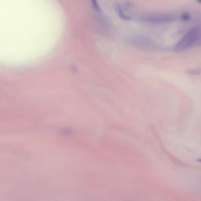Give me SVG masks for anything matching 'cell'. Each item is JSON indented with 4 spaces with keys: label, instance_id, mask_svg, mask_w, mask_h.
Wrapping results in <instances>:
<instances>
[{
    "label": "cell",
    "instance_id": "2",
    "mask_svg": "<svg viewBox=\"0 0 201 201\" xmlns=\"http://www.w3.org/2000/svg\"><path fill=\"white\" fill-rule=\"evenodd\" d=\"M175 17L172 15L161 14V15H149L142 16L140 20L153 24H160L170 23L175 21Z\"/></svg>",
    "mask_w": 201,
    "mask_h": 201
},
{
    "label": "cell",
    "instance_id": "6",
    "mask_svg": "<svg viewBox=\"0 0 201 201\" xmlns=\"http://www.w3.org/2000/svg\"><path fill=\"white\" fill-rule=\"evenodd\" d=\"M186 73L192 75H197V74H201V70L200 69H192V70H187Z\"/></svg>",
    "mask_w": 201,
    "mask_h": 201
},
{
    "label": "cell",
    "instance_id": "3",
    "mask_svg": "<svg viewBox=\"0 0 201 201\" xmlns=\"http://www.w3.org/2000/svg\"><path fill=\"white\" fill-rule=\"evenodd\" d=\"M132 44L142 48H153L155 47V43L150 38L145 36H135L131 39Z\"/></svg>",
    "mask_w": 201,
    "mask_h": 201
},
{
    "label": "cell",
    "instance_id": "4",
    "mask_svg": "<svg viewBox=\"0 0 201 201\" xmlns=\"http://www.w3.org/2000/svg\"><path fill=\"white\" fill-rule=\"evenodd\" d=\"M114 9H115V10L116 13H117L118 16L121 19H122L123 20H125V21H129V20H130V19H131L130 17L125 13V11L123 10L122 7L119 4H115L114 5Z\"/></svg>",
    "mask_w": 201,
    "mask_h": 201
},
{
    "label": "cell",
    "instance_id": "8",
    "mask_svg": "<svg viewBox=\"0 0 201 201\" xmlns=\"http://www.w3.org/2000/svg\"><path fill=\"white\" fill-rule=\"evenodd\" d=\"M197 2H198L199 3H200V4H201V0H197Z\"/></svg>",
    "mask_w": 201,
    "mask_h": 201
},
{
    "label": "cell",
    "instance_id": "7",
    "mask_svg": "<svg viewBox=\"0 0 201 201\" xmlns=\"http://www.w3.org/2000/svg\"><path fill=\"white\" fill-rule=\"evenodd\" d=\"M91 1H92L94 9H95L96 10H99V7H98V6L97 2V0H91Z\"/></svg>",
    "mask_w": 201,
    "mask_h": 201
},
{
    "label": "cell",
    "instance_id": "5",
    "mask_svg": "<svg viewBox=\"0 0 201 201\" xmlns=\"http://www.w3.org/2000/svg\"><path fill=\"white\" fill-rule=\"evenodd\" d=\"M180 20L183 21H188L190 20L191 19V16L189 13H182L180 16Z\"/></svg>",
    "mask_w": 201,
    "mask_h": 201
},
{
    "label": "cell",
    "instance_id": "9",
    "mask_svg": "<svg viewBox=\"0 0 201 201\" xmlns=\"http://www.w3.org/2000/svg\"><path fill=\"white\" fill-rule=\"evenodd\" d=\"M197 161H199V162H201V159H198V160H197Z\"/></svg>",
    "mask_w": 201,
    "mask_h": 201
},
{
    "label": "cell",
    "instance_id": "1",
    "mask_svg": "<svg viewBox=\"0 0 201 201\" xmlns=\"http://www.w3.org/2000/svg\"><path fill=\"white\" fill-rule=\"evenodd\" d=\"M200 37V30L198 28H193L188 31L177 43L175 49L177 51H183L186 50L194 44L199 40Z\"/></svg>",
    "mask_w": 201,
    "mask_h": 201
}]
</instances>
